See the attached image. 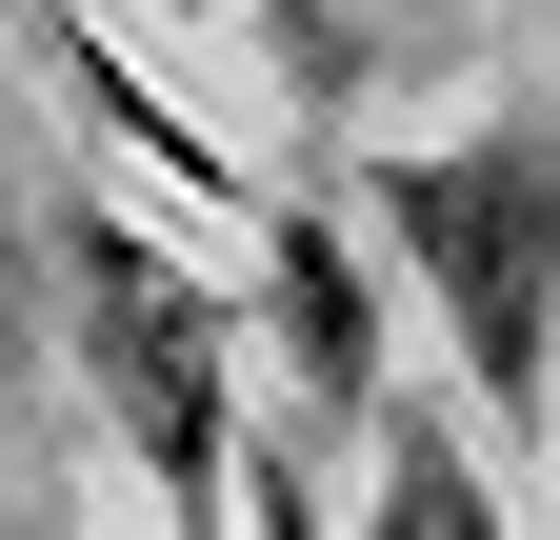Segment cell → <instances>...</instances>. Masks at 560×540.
Listing matches in <instances>:
<instances>
[{
	"label": "cell",
	"instance_id": "4",
	"mask_svg": "<svg viewBox=\"0 0 560 540\" xmlns=\"http://www.w3.org/2000/svg\"><path fill=\"white\" fill-rule=\"evenodd\" d=\"M21 21H40V81L81 101V120H101V141H120L140 180H180V200H221V221H241V200H260V180H241L221 141H200V120H180L161 81H140V60H120V21H101V0H21Z\"/></svg>",
	"mask_w": 560,
	"mask_h": 540
},
{
	"label": "cell",
	"instance_id": "5",
	"mask_svg": "<svg viewBox=\"0 0 560 540\" xmlns=\"http://www.w3.org/2000/svg\"><path fill=\"white\" fill-rule=\"evenodd\" d=\"M361 460H381V520H361V540H521V501H501V460L460 441V400H441V380H381V421H361Z\"/></svg>",
	"mask_w": 560,
	"mask_h": 540
},
{
	"label": "cell",
	"instance_id": "1",
	"mask_svg": "<svg viewBox=\"0 0 560 540\" xmlns=\"http://www.w3.org/2000/svg\"><path fill=\"white\" fill-rule=\"evenodd\" d=\"M340 240L420 281L441 400H460L480 460L560 421V81H501L460 141H381L340 180Z\"/></svg>",
	"mask_w": 560,
	"mask_h": 540
},
{
	"label": "cell",
	"instance_id": "6",
	"mask_svg": "<svg viewBox=\"0 0 560 540\" xmlns=\"http://www.w3.org/2000/svg\"><path fill=\"white\" fill-rule=\"evenodd\" d=\"M180 21H241V40H260L301 101H340V0H180Z\"/></svg>",
	"mask_w": 560,
	"mask_h": 540
},
{
	"label": "cell",
	"instance_id": "7",
	"mask_svg": "<svg viewBox=\"0 0 560 540\" xmlns=\"http://www.w3.org/2000/svg\"><path fill=\"white\" fill-rule=\"evenodd\" d=\"M241 540H320V460L280 421H241Z\"/></svg>",
	"mask_w": 560,
	"mask_h": 540
},
{
	"label": "cell",
	"instance_id": "2",
	"mask_svg": "<svg viewBox=\"0 0 560 540\" xmlns=\"http://www.w3.org/2000/svg\"><path fill=\"white\" fill-rule=\"evenodd\" d=\"M40 301H60L101 441L140 460V501L180 540H241V281L180 260L120 180H40Z\"/></svg>",
	"mask_w": 560,
	"mask_h": 540
},
{
	"label": "cell",
	"instance_id": "3",
	"mask_svg": "<svg viewBox=\"0 0 560 540\" xmlns=\"http://www.w3.org/2000/svg\"><path fill=\"white\" fill-rule=\"evenodd\" d=\"M241 361H280V400H301L280 441L301 460H361L400 341H381V260L340 240V200H241Z\"/></svg>",
	"mask_w": 560,
	"mask_h": 540
}]
</instances>
